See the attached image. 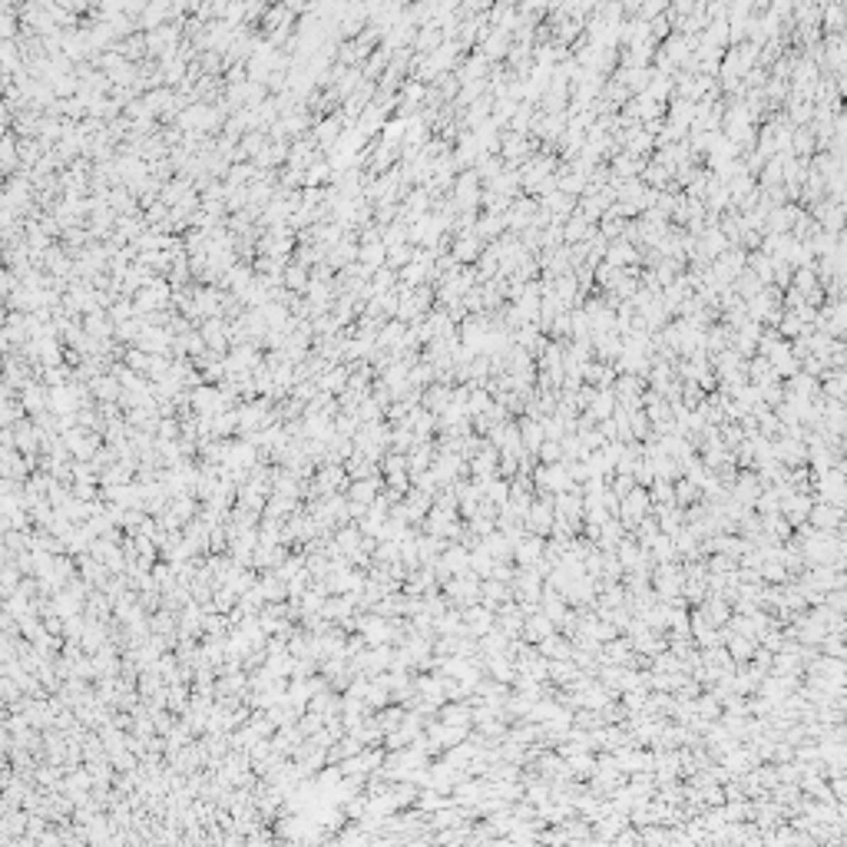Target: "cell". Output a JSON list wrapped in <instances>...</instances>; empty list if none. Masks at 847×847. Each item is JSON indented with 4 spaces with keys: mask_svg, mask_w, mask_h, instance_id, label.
<instances>
[{
    "mask_svg": "<svg viewBox=\"0 0 847 847\" xmlns=\"http://www.w3.org/2000/svg\"><path fill=\"white\" fill-rule=\"evenodd\" d=\"M453 404V387L447 384H431L427 391H424V407L431 411V414H447V407Z\"/></svg>",
    "mask_w": 847,
    "mask_h": 847,
    "instance_id": "6",
    "label": "cell"
},
{
    "mask_svg": "<svg viewBox=\"0 0 847 847\" xmlns=\"http://www.w3.org/2000/svg\"><path fill=\"white\" fill-rule=\"evenodd\" d=\"M417 259V245H397V249H387V269L391 271H401V269H407L411 261Z\"/></svg>",
    "mask_w": 847,
    "mask_h": 847,
    "instance_id": "11",
    "label": "cell"
},
{
    "mask_svg": "<svg viewBox=\"0 0 847 847\" xmlns=\"http://www.w3.org/2000/svg\"><path fill=\"white\" fill-rule=\"evenodd\" d=\"M520 433H523V447L529 453H536L543 443H546V433H543V424L533 421V417H523L520 421Z\"/></svg>",
    "mask_w": 847,
    "mask_h": 847,
    "instance_id": "9",
    "label": "cell"
},
{
    "mask_svg": "<svg viewBox=\"0 0 847 847\" xmlns=\"http://www.w3.org/2000/svg\"><path fill=\"white\" fill-rule=\"evenodd\" d=\"M539 453H543V460L546 463H556L559 457H563V441H546L543 447H539Z\"/></svg>",
    "mask_w": 847,
    "mask_h": 847,
    "instance_id": "18",
    "label": "cell"
},
{
    "mask_svg": "<svg viewBox=\"0 0 847 847\" xmlns=\"http://www.w3.org/2000/svg\"><path fill=\"white\" fill-rule=\"evenodd\" d=\"M255 179H259V169H255V166H252V163H235L225 183H229V185H252Z\"/></svg>",
    "mask_w": 847,
    "mask_h": 847,
    "instance_id": "13",
    "label": "cell"
},
{
    "mask_svg": "<svg viewBox=\"0 0 847 847\" xmlns=\"http://www.w3.org/2000/svg\"><path fill=\"white\" fill-rule=\"evenodd\" d=\"M371 285H374V291H377V295H384V291H394V288H397V271H391V269H381V271H374V279H371Z\"/></svg>",
    "mask_w": 847,
    "mask_h": 847,
    "instance_id": "17",
    "label": "cell"
},
{
    "mask_svg": "<svg viewBox=\"0 0 847 847\" xmlns=\"http://www.w3.org/2000/svg\"><path fill=\"white\" fill-rule=\"evenodd\" d=\"M616 411H619V397L613 394V387H609V391H596L593 404L586 407V417L603 424V421H609V417H616Z\"/></svg>",
    "mask_w": 847,
    "mask_h": 847,
    "instance_id": "3",
    "label": "cell"
},
{
    "mask_svg": "<svg viewBox=\"0 0 847 847\" xmlns=\"http://www.w3.org/2000/svg\"><path fill=\"white\" fill-rule=\"evenodd\" d=\"M347 381H351V367H347V365H335L325 377H321V381H318V387H321L325 394L338 397V394H341V391L347 387Z\"/></svg>",
    "mask_w": 847,
    "mask_h": 847,
    "instance_id": "7",
    "label": "cell"
},
{
    "mask_svg": "<svg viewBox=\"0 0 847 847\" xmlns=\"http://www.w3.org/2000/svg\"><path fill=\"white\" fill-rule=\"evenodd\" d=\"M23 417H27V411L20 404V397L17 401H4V411H0V424H4V427H14V424H20Z\"/></svg>",
    "mask_w": 847,
    "mask_h": 847,
    "instance_id": "15",
    "label": "cell"
},
{
    "mask_svg": "<svg viewBox=\"0 0 847 847\" xmlns=\"http://www.w3.org/2000/svg\"><path fill=\"white\" fill-rule=\"evenodd\" d=\"M73 473H77V480H83V483L93 480V463H87V460H83V463H73Z\"/></svg>",
    "mask_w": 847,
    "mask_h": 847,
    "instance_id": "19",
    "label": "cell"
},
{
    "mask_svg": "<svg viewBox=\"0 0 847 847\" xmlns=\"http://www.w3.org/2000/svg\"><path fill=\"white\" fill-rule=\"evenodd\" d=\"M149 361H153V355H146V351H139V347H126L123 365H126V367H133L136 374H143V377H146V371H149Z\"/></svg>",
    "mask_w": 847,
    "mask_h": 847,
    "instance_id": "14",
    "label": "cell"
},
{
    "mask_svg": "<svg viewBox=\"0 0 847 847\" xmlns=\"http://www.w3.org/2000/svg\"><path fill=\"white\" fill-rule=\"evenodd\" d=\"M483 249H487V242H483L477 232H467V235H460V239H453L451 255L460 261V265H470V261H477L483 255Z\"/></svg>",
    "mask_w": 847,
    "mask_h": 847,
    "instance_id": "2",
    "label": "cell"
},
{
    "mask_svg": "<svg viewBox=\"0 0 847 847\" xmlns=\"http://www.w3.org/2000/svg\"><path fill=\"white\" fill-rule=\"evenodd\" d=\"M357 261H361V265H367L371 271L387 269V249H384V242H377V245H361V255H357Z\"/></svg>",
    "mask_w": 847,
    "mask_h": 847,
    "instance_id": "10",
    "label": "cell"
},
{
    "mask_svg": "<svg viewBox=\"0 0 847 847\" xmlns=\"http://www.w3.org/2000/svg\"><path fill=\"white\" fill-rule=\"evenodd\" d=\"M407 242H411V225L404 219L391 222L384 229V249H397V245H407Z\"/></svg>",
    "mask_w": 847,
    "mask_h": 847,
    "instance_id": "12",
    "label": "cell"
},
{
    "mask_svg": "<svg viewBox=\"0 0 847 847\" xmlns=\"http://www.w3.org/2000/svg\"><path fill=\"white\" fill-rule=\"evenodd\" d=\"M20 404H23L27 417H37V414H43V411H50V387L43 384V381L27 384L20 391Z\"/></svg>",
    "mask_w": 847,
    "mask_h": 847,
    "instance_id": "1",
    "label": "cell"
},
{
    "mask_svg": "<svg viewBox=\"0 0 847 847\" xmlns=\"http://www.w3.org/2000/svg\"><path fill=\"white\" fill-rule=\"evenodd\" d=\"M355 497H357V500H367V497H374V483H357V487H355Z\"/></svg>",
    "mask_w": 847,
    "mask_h": 847,
    "instance_id": "20",
    "label": "cell"
},
{
    "mask_svg": "<svg viewBox=\"0 0 847 847\" xmlns=\"http://www.w3.org/2000/svg\"><path fill=\"white\" fill-rule=\"evenodd\" d=\"M404 338H407V325L397 321V318H391V321L381 328V335H377V347L387 351V355H397V351L404 347Z\"/></svg>",
    "mask_w": 847,
    "mask_h": 847,
    "instance_id": "4",
    "label": "cell"
},
{
    "mask_svg": "<svg viewBox=\"0 0 847 847\" xmlns=\"http://www.w3.org/2000/svg\"><path fill=\"white\" fill-rule=\"evenodd\" d=\"M90 391H93V397H97L99 404H119L123 384H119V377L116 374H99L97 381L90 384Z\"/></svg>",
    "mask_w": 847,
    "mask_h": 847,
    "instance_id": "5",
    "label": "cell"
},
{
    "mask_svg": "<svg viewBox=\"0 0 847 847\" xmlns=\"http://www.w3.org/2000/svg\"><path fill=\"white\" fill-rule=\"evenodd\" d=\"M281 285L288 291H295V295H305L311 285V269H305V265H295L291 261L288 269H285V279H281Z\"/></svg>",
    "mask_w": 847,
    "mask_h": 847,
    "instance_id": "8",
    "label": "cell"
},
{
    "mask_svg": "<svg viewBox=\"0 0 847 847\" xmlns=\"http://www.w3.org/2000/svg\"><path fill=\"white\" fill-rule=\"evenodd\" d=\"M106 315L113 318L116 325H123V321H133V318H136V308H133V298H119V301H116V305H113V308L106 311Z\"/></svg>",
    "mask_w": 847,
    "mask_h": 847,
    "instance_id": "16",
    "label": "cell"
}]
</instances>
